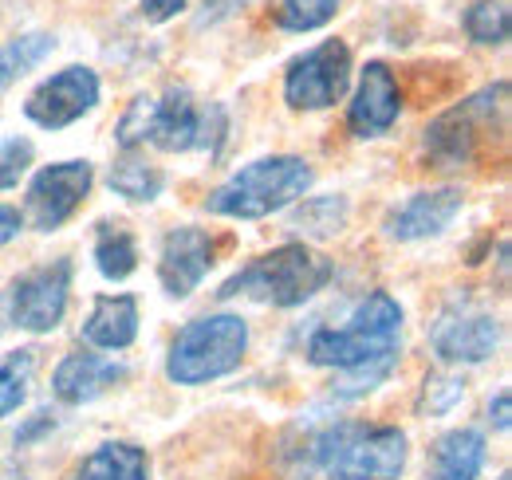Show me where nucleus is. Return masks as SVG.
<instances>
[{"label": "nucleus", "instance_id": "nucleus-16", "mask_svg": "<svg viewBox=\"0 0 512 480\" xmlns=\"http://www.w3.org/2000/svg\"><path fill=\"white\" fill-rule=\"evenodd\" d=\"M123 378H127V366L103 359V355H91V351H75V355H64L56 366L52 394L64 406H83V402H95L99 394H107Z\"/></svg>", "mask_w": 512, "mask_h": 480}, {"label": "nucleus", "instance_id": "nucleus-2", "mask_svg": "<svg viewBox=\"0 0 512 480\" xmlns=\"http://www.w3.org/2000/svg\"><path fill=\"white\" fill-rule=\"evenodd\" d=\"M402 339V303L386 292H371L347 319V327H320L308 339V362L331 366L339 374L363 370L375 362L398 359Z\"/></svg>", "mask_w": 512, "mask_h": 480}, {"label": "nucleus", "instance_id": "nucleus-21", "mask_svg": "<svg viewBox=\"0 0 512 480\" xmlns=\"http://www.w3.org/2000/svg\"><path fill=\"white\" fill-rule=\"evenodd\" d=\"M52 52H56V36L52 32H24V36L8 40L0 48V91H8L16 79H24L32 67H40Z\"/></svg>", "mask_w": 512, "mask_h": 480}, {"label": "nucleus", "instance_id": "nucleus-4", "mask_svg": "<svg viewBox=\"0 0 512 480\" xmlns=\"http://www.w3.org/2000/svg\"><path fill=\"white\" fill-rule=\"evenodd\" d=\"M406 457L410 449L398 425L335 421L312 441V461L327 480H398Z\"/></svg>", "mask_w": 512, "mask_h": 480}, {"label": "nucleus", "instance_id": "nucleus-3", "mask_svg": "<svg viewBox=\"0 0 512 480\" xmlns=\"http://www.w3.org/2000/svg\"><path fill=\"white\" fill-rule=\"evenodd\" d=\"M312 166L296 154H272L241 166L229 181H221L209 197L205 209L213 217H233V221H260L272 217L288 205H296L312 189Z\"/></svg>", "mask_w": 512, "mask_h": 480}, {"label": "nucleus", "instance_id": "nucleus-7", "mask_svg": "<svg viewBox=\"0 0 512 480\" xmlns=\"http://www.w3.org/2000/svg\"><path fill=\"white\" fill-rule=\"evenodd\" d=\"M351 87V48L343 40H323L296 56L284 71V99L292 111L335 107Z\"/></svg>", "mask_w": 512, "mask_h": 480}, {"label": "nucleus", "instance_id": "nucleus-8", "mask_svg": "<svg viewBox=\"0 0 512 480\" xmlns=\"http://www.w3.org/2000/svg\"><path fill=\"white\" fill-rule=\"evenodd\" d=\"M95 185V170L91 162H52L44 166L32 185H28V197H24V225H32L36 233H56L64 221L75 217V209L87 201Z\"/></svg>", "mask_w": 512, "mask_h": 480}, {"label": "nucleus", "instance_id": "nucleus-6", "mask_svg": "<svg viewBox=\"0 0 512 480\" xmlns=\"http://www.w3.org/2000/svg\"><path fill=\"white\" fill-rule=\"evenodd\" d=\"M245 351H249V323L241 315H229V311L205 315L174 335L166 374L178 386H205L233 374L245 362Z\"/></svg>", "mask_w": 512, "mask_h": 480}, {"label": "nucleus", "instance_id": "nucleus-28", "mask_svg": "<svg viewBox=\"0 0 512 480\" xmlns=\"http://www.w3.org/2000/svg\"><path fill=\"white\" fill-rule=\"evenodd\" d=\"M461 394H465V382L457 374H430L418 410L422 414H446V410H453L461 402Z\"/></svg>", "mask_w": 512, "mask_h": 480}, {"label": "nucleus", "instance_id": "nucleus-12", "mask_svg": "<svg viewBox=\"0 0 512 480\" xmlns=\"http://www.w3.org/2000/svg\"><path fill=\"white\" fill-rule=\"evenodd\" d=\"M213 268V237L197 225L170 229L158 252V284L170 300H186Z\"/></svg>", "mask_w": 512, "mask_h": 480}, {"label": "nucleus", "instance_id": "nucleus-9", "mask_svg": "<svg viewBox=\"0 0 512 480\" xmlns=\"http://www.w3.org/2000/svg\"><path fill=\"white\" fill-rule=\"evenodd\" d=\"M67 292H71V260H48L32 272H24L8 292V315L12 327L48 335L64 323Z\"/></svg>", "mask_w": 512, "mask_h": 480}, {"label": "nucleus", "instance_id": "nucleus-5", "mask_svg": "<svg viewBox=\"0 0 512 480\" xmlns=\"http://www.w3.org/2000/svg\"><path fill=\"white\" fill-rule=\"evenodd\" d=\"M505 115H509V83L505 79L481 87L477 95H469L457 107L442 111L438 119L426 126V134H422L430 166L434 170H461V166H469L481 154L485 138L493 130H505Z\"/></svg>", "mask_w": 512, "mask_h": 480}, {"label": "nucleus", "instance_id": "nucleus-13", "mask_svg": "<svg viewBox=\"0 0 512 480\" xmlns=\"http://www.w3.org/2000/svg\"><path fill=\"white\" fill-rule=\"evenodd\" d=\"M402 115V91L398 79L383 60H371L359 75L355 99L347 107V126L355 138H379Z\"/></svg>", "mask_w": 512, "mask_h": 480}, {"label": "nucleus", "instance_id": "nucleus-26", "mask_svg": "<svg viewBox=\"0 0 512 480\" xmlns=\"http://www.w3.org/2000/svg\"><path fill=\"white\" fill-rule=\"evenodd\" d=\"M343 0H276V24L284 32H316L335 20Z\"/></svg>", "mask_w": 512, "mask_h": 480}, {"label": "nucleus", "instance_id": "nucleus-31", "mask_svg": "<svg viewBox=\"0 0 512 480\" xmlns=\"http://www.w3.org/2000/svg\"><path fill=\"white\" fill-rule=\"evenodd\" d=\"M186 4H190V0H142V16H146L150 24H166V20H174Z\"/></svg>", "mask_w": 512, "mask_h": 480}, {"label": "nucleus", "instance_id": "nucleus-22", "mask_svg": "<svg viewBox=\"0 0 512 480\" xmlns=\"http://www.w3.org/2000/svg\"><path fill=\"white\" fill-rule=\"evenodd\" d=\"M107 185H111V193H119L127 201H154L166 185V174L158 166H150L146 158H138L134 150H123V158L107 174Z\"/></svg>", "mask_w": 512, "mask_h": 480}, {"label": "nucleus", "instance_id": "nucleus-33", "mask_svg": "<svg viewBox=\"0 0 512 480\" xmlns=\"http://www.w3.org/2000/svg\"><path fill=\"white\" fill-rule=\"evenodd\" d=\"M489 421H493L501 433H505V429L512 425V398H509V390H501V394L489 402Z\"/></svg>", "mask_w": 512, "mask_h": 480}, {"label": "nucleus", "instance_id": "nucleus-32", "mask_svg": "<svg viewBox=\"0 0 512 480\" xmlns=\"http://www.w3.org/2000/svg\"><path fill=\"white\" fill-rule=\"evenodd\" d=\"M20 229H24V217H20V209H12V205H0V248H4L8 240L20 237Z\"/></svg>", "mask_w": 512, "mask_h": 480}, {"label": "nucleus", "instance_id": "nucleus-10", "mask_svg": "<svg viewBox=\"0 0 512 480\" xmlns=\"http://www.w3.org/2000/svg\"><path fill=\"white\" fill-rule=\"evenodd\" d=\"M99 107V75L83 63H71L64 71L48 75L24 103V115L44 130H64L79 122L87 111Z\"/></svg>", "mask_w": 512, "mask_h": 480}, {"label": "nucleus", "instance_id": "nucleus-29", "mask_svg": "<svg viewBox=\"0 0 512 480\" xmlns=\"http://www.w3.org/2000/svg\"><path fill=\"white\" fill-rule=\"evenodd\" d=\"M398 366V359H386V362H375V366H363V370H347V374H339V382H335V398H363V394H371L379 382H386V374Z\"/></svg>", "mask_w": 512, "mask_h": 480}, {"label": "nucleus", "instance_id": "nucleus-1", "mask_svg": "<svg viewBox=\"0 0 512 480\" xmlns=\"http://www.w3.org/2000/svg\"><path fill=\"white\" fill-rule=\"evenodd\" d=\"M335 276V264L312 252L308 244H280L264 256L249 260L241 272H233L217 300H256V303H268V307H300L308 303L312 296H320L323 288L331 284Z\"/></svg>", "mask_w": 512, "mask_h": 480}, {"label": "nucleus", "instance_id": "nucleus-15", "mask_svg": "<svg viewBox=\"0 0 512 480\" xmlns=\"http://www.w3.org/2000/svg\"><path fill=\"white\" fill-rule=\"evenodd\" d=\"M201 111L186 87H170L162 103H150V122H146V142H154L166 154H186L201 146Z\"/></svg>", "mask_w": 512, "mask_h": 480}, {"label": "nucleus", "instance_id": "nucleus-20", "mask_svg": "<svg viewBox=\"0 0 512 480\" xmlns=\"http://www.w3.org/2000/svg\"><path fill=\"white\" fill-rule=\"evenodd\" d=\"M95 268L107 276V280H127L138 268V244L127 225H111L103 221L99 233H95Z\"/></svg>", "mask_w": 512, "mask_h": 480}, {"label": "nucleus", "instance_id": "nucleus-27", "mask_svg": "<svg viewBox=\"0 0 512 480\" xmlns=\"http://www.w3.org/2000/svg\"><path fill=\"white\" fill-rule=\"evenodd\" d=\"M32 158H36V146L28 138H20V134L0 138V193L12 189V185H20V178L32 166Z\"/></svg>", "mask_w": 512, "mask_h": 480}, {"label": "nucleus", "instance_id": "nucleus-25", "mask_svg": "<svg viewBox=\"0 0 512 480\" xmlns=\"http://www.w3.org/2000/svg\"><path fill=\"white\" fill-rule=\"evenodd\" d=\"M32 374H36V351L32 347L8 351L0 359V418L16 414L24 406L28 386H32Z\"/></svg>", "mask_w": 512, "mask_h": 480}, {"label": "nucleus", "instance_id": "nucleus-24", "mask_svg": "<svg viewBox=\"0 0 512 480\" xmlns=\"http://www.w3.org/2000/svg\"><path fill=\"white\" fill-rule=\"evenodd\" d=\"M465 24V36L473 44H485V48H501L512 32V16L505 0H473L461 16Z\"/></svg>", "mask_w": 512, "mask_h": 480}, {"label": "nucleus", "instance_id": "nucleus-18", "mask_svg": "<svg viewBox=\"0 0 512 480\" xmlns=\"http://www.w3.org/2000/svg\"><path fill=\"white\" fill-rule=\"evenodd\" d=\"M485 465V437L477 429H449L434 441L426 480H477Z\"/></svg>", "mask_w": 512, "mask_h": 480}, {"label": "nucleus", "instance_id": "nucleus-11", "mask_svg": "<svg viewBox=\"0 0 512 480\" xmlns=\"http://www.w3.org/2000/svg\"><path fill=\"white\" fill-rule=\"evenodd\" d=\"M430 347L442 362H485L501 347V323L473 303H449L430 323Z\"/></svg>", "mask_w": 512, "mask_h": 480}, {"label": "nucleus", "instance_id": "nucleus-23", "mask_svg": "<svg viewBox=\"0 0 512 480\" xmlns=\"http://www.w3.org/2000/svg\"><path fill=\"white\" fill-rule=\"evenodd\" d=\"M347 225V201L339 193H327V197H304V205L292 213V229L304 233V237H335L343 233Z\"/></svg>", "mask_w": 512, "mask_h": 480}, {"label": "nucleus", "instance_id": "nucleus-14", "mask_svg": "<svg viewBox=\"0 0 512 480\" xmlns=\"http://www.w3.org/2000/svg\"><path fill=\"white\" fill-rule=\"evenodd\" d=\"M457 213H461V189H426V193H414L386 213L383 233L390 240L442 237Z\"/></svg>", "mask_w": 512, "mask_h": 480}, {"label": "nucleus", "instance_id": "nucleus-19", "mask_svg": "<svg viewBox=\"0 0 512 480\" xmlns=\"http://www.w3.org/2000/svg\"><path fill=\"white\" fill-rule=\"evenodd\" d=\"M75 480H150V461L130 441H107L83 457Z\"/></svg>", "mask_w": 512, "mask_h": 480}, {"label": "nucleus", "instance_id": "nucleus-30", "mask_svg": "<svg viewBox=\"0 0 512 480\" xmlns=\"http://www.w3.org/2000/svg\"><path fill=\"white\" fill-rule=\"evenodd\" d=\"M150 103H154V99L138 95V99H134V103L127 107V115L119 119V130H115V138H119V146H123V150H138V146L146 142V122H150Z\"/></svg>", "mask_w": 512, "mask_h": 480}, {"label": "nucleus", "instance_id": "nucleus-17", "mask_svg": "<svg viewBox=\"0 0 512 480\" xmlns=\"http://www.w3.org/2000/svg\"><path fill=\"white\" fill-rule=\"evenodd\" d=\"M138 339V300L134 296H95L83 319V343L95 351H127Z\"/></svg>", "mask_w": 512, "mask_h": 480}]
</instances>
